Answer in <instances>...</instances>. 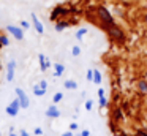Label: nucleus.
Returning a JSON list of instances; mask_svg holds the SVG:
<instances>
[{
  "mask_svg": "<svg viewBox=\"0 0 147 136\" xmlns=\"http://www.w3.org/2000/svg\"><path fill=\"white\" fill-rule=\"evenodd\" d=\"M101 81H103V79H101V73L95 68V70H93V82H95V84H101Z\"/></svg>",
  "mask_w": 147,
  "mask_h": 136,
  "instance_id": "obj_18",
  "label": "nucleus"
},
{
  "mask_svg": "<svg viewBox=\"0 0 147 136\" xmlns=\"http://www.w3.org/2000/svg\"><path fill=\"white\" fill-rule=\"evenodd\" d=\"M138 89H139L142 93H147V81L146 79H142V81L138 82Z\"/></svg>",
  "mask_w": 147,
  "mask_h": 136,
  "instance_id": "obj_19",
  "label": "nucleus"
},
{
  "mask_svg": "<svg viewBox=\"0 0 147 136\" xmlns=\"http://www.w3.org/2000/svg\"><path fill=\"white\" fill-rule=\"evenodd\" d=\"M62 98H63V93H62V92H57V93H55L54 97H52V101H54V104H55V103H59V101H60Z\"/></svg>",
  "mask_w": 147,
  "mask_h": 136,
  "instance_id": "obj_21",
  "label": "nucleus"
},
{
  "mask_svg": "<svg viewBox=\"0 0 147 136\" xmlns=\"http://www.w3.org/2000/svg\"><path fill=\"white\" fill-rule=\"evenodd\" d=\"M21 136H29V133H27L26 130H21Z\"/></svg>",
  "mask_w": 147,
  "mask_h": 136,
  "instance_id": "obj_34",
  "label": "nucleus"
},
{
  "mask_svg": "<svg viewBox=\"0 0 147 136\" xmlns=\"http://www.w3.org/2000/svg\"><path fill=\"white\" fill-rule=\"evenodd\" d=\"M10 46V38L7 33H0V47H7Z\"/></svg>",
  "mask_w": 147,
  "mask_h": 136,
  "instance_id": "obj_15",
  "label": "nucleus"
},
{
  "mask_svg": "<svg viewBox=\"0 0 147 136\" xmlns=\"http://www.w3.org/2000/svg\"><path fill=\"white\" fill-rule=\"evenodd\" d=\"M45 2H46V0H45Z\"/></svg>",
  "mask_w": 147,
  "mask_h": 136,
  "instance_id": "obj_39",
  "label": "nucleus"
},
{
  "mask_svg": "<svg viewBox=\"0 0 147 136\" xmlns=\"http://www.w3.org/2000/svg\"><path fill=\"white\" fill-rule=\"evenodd\" d=\"M65 89H68V90H76L78 89V82L73 81V79H67V81L63 82Z\"/></svg>",
  "mask_w": 147,
  "mask_h": 136,
  "instance_id": "obj_13",
  "label": "nucleus"
},
{
  "mask_svg": "<svg viewBox=\"0 0 147 136\" xmlns=\"http://www.w3.org/2000/svg\"><path fill=\"white\" fill-rule=\"evenodd\" d=\"M100 106H101V108L108 106V98H106L105 95H103V97H100Z\"/></svg>",
  "mask_w": 147,
  "mask_h": 136,
  "instance_id": "obj_22",
  "label": "nucleus"
},
{
  "mask_svg": "<svg viewBox=\"0 0 147 136\" xmlns=\"http://www.w3.org/2000/svg\"><path fill=\"white\" fill-rule=\"evenodd\" d=\"M35 135H43V130L41 128H35Z\"/></svg>",
  "mask_w": 147,
  "mask_h": 136,
  "instance_id": "obj_31",
  "label": "nucleus"
},
{
  "mask_svg": "<svg viewBox=\"0 0 147 136\" xmlns=\"http://www.w3.org/2000/svg\"><path fill=\"white\" fill-rule=\"evenodd\" d=\"M87 27H81V28H78V32H76V40L78 41H82L84 40V37L87 35Z\"/></svg>",
  "mask_w": 147,
  "mask_h": 136,
  "instance_id": "obj_14",
  "label": "nucleus"
},
{
  "mask_svg": "<svg viewBox=\"0 0 147 136\" xmlns=\"http://www.w3.org/2000/svg\"><path fill=\"white\" fill-rule=\"evenodd\" d=\"M76 22H78L76 19H59V21H55L54 28H55V32H63L65 28H68V27H71V25H74Z\"/></svg>",
  "mask_w": 147,
  "mask_h": 136,
  "instance_id": "obj_5",
  "label": "nucleus"
},
{
  "mask_svg": "<svg viewBox=\"0 0 147 136\" xmlns=\"http://www.w3.org/2000/svg\"><path fill=\"white\" fill-rule=\"evenodd\" d=\"M14 92H16V97L19 98V101H21V108H22V109H27L29 104H30V101H29V97L26 95V92H24L21 87H16Z\"/></svg>",
  "mask_w": 147,
  "mask_h": 136,
  "instance_id": "obj_7",
  "label": "nucleus"
},
{
  "mask_svg": "<svg viewBox=\"0 0 147 136\" xmlns=\"http://www.w3.org/2000/svg\"><path fill=\"white\" fill-rule=\"evenodd\" d=\"M103 95H105V90H103V89H100V90H98V97H103Z\"/></svg>",
  "mask_w": 147,
  "mask_h": 136,
  "instance_id": "obj_35",
  "label": "nucleus"
},
{
  "mask_svg": "<svg viewBox=\"0 0 147 136\" xmlns=\"http://www.w3.org/2000/svg\"><path fill=\"white\" fill-rule=\"evenodd\" d=\"M112 117H114L117 122H120V120H123V114H122V109L120 108H115L114 112H112Z\"/></svg>",
  "mask_w": 147,
  "mask_h": 136,
  "instance_id": "obj_16",
  "label": "nucleus"
},
{
  "mask_svg": "<svg viewBox=\"0 0 147 136\" xmlns=\"http://www.w3.org/2000/svg\"><path fill=\"white\" fill-rule=\"evenodd\" d=\"M79 54H81V46H78V44H76V46L71 47V55H73V57H78Z\"/></svg>",
  "mask_w": 147,
  "mask_h": 136,
  "instance_id": "obj_20",
  "label": "nucleus"
},
{
  "mask_svg": "<svg viewBox=\"0 0 147 136\" xmlns=\"http://www.w3.org/2000/svg\"><path fill=\"white\" fill-rule=\"evenodd\" d=\"M46 117H51V119H55V117H60V111L55 104H51V106L46 109Z\"/></svg>",
  "mask_w": 147,
  "mask_h": 136,
  "instance_id": "obj_10",
  "label": "nucleus"
},
{
  "mask_svg": "<svg viewBox=\"0 0 147 136\" xmlns=\"http://www.w3.org/2000/svg\"><path fill=\"white\" fill-rule=\"evenodd\" d=\"M106 33H108V37L111 38L114 43H117L119 46H122V44H125V41H127V33H125V30L120 27L119 24L112 25V27L106 28Z\"/></svg>",
  "mask_w": 147,
  "mask_h": 136,
  "instance_id": "obj_2",
  "label": "nucleus"
},
{
  "mask_svg": "<svg viewBox=\"0 0 147 136\" xmlns=\"http://www.w3.org/2000/svg\"><path fill=\"white\" fill-rule=\"evenodd\" d=\"M21 27H22L24 30H29V28L32 27V24H30L29 21H21Z\"/></svg>",
  "mask_w": 147,
  "mask_h": 136,
  "instance_id": "obj_23",
  "label": "nucleus"
},
{
  "mask_svg": "<svg viewBox=\"0 0 147 136\" xmlns=\"http://www.w3.org/2000/svg\"><path fill=\"white\" fill-rule=\"evenodd\" d=\"M76 128H78V123H71V125H70V130H71V131H74Z\"/></svg>",
  "mask_w": 147,
  "mask_h": 136,
  "instance_id": "obj_30",
  "label": "nucleus"
},
{
  "mask_svg": "<svg viewBox=\"0 0 147 136\" xmlns=\"http://www.w3.org/2000/svg\"><path fill=\"white\" fill-rule=\"evenodd\" d=\"M78 13V8L76 6H65V5H57L52 8L51 11V21H59V19H63L65 16H70V14H74Z\"/></svg>",
  "mask_w": 147,
  "mask_h": 136,
  "instance_id": "obj_3",
  "label": "nucleus"
},
{
  "mask_svg": "<svg viewBox=\"0 0 147 136\" xmlns=\"http://www.w3.org/2000/svg\"><path fill=\"white\" fill-rule=\"evenodd\" d=\"M40 87H43L46 90V89H48V82H46L45 79H43V81H40Z\"/></svg>",
  "mask_w": 147,
  "mask_h": 136,
  "instance_id": "obj_27",
  "label": "nucleus"
},
{
  "mask_svg": "<svg viewBox=\"0 0 147 136\" xmlns=\"http://www.w3.org/2000/svg\"><path fill=\"white\" fill-rule=\"evenodd\" d=\"M7 32L14 38V40H24V28L21 25H7Z\"/></svg>",
  "mask_w": 147,
  "mask_h": 136,
  "instance_id": "obj_4",
  "label": "nucleus"
},
{
  "mask_svg": "<svg viewBox=\"0 0 147 136\" xmlns=\"http://www.w3.org/2000/svg\"><path fill=\"white\" fill-rule=\"evenodd\" d=\"M92 108H93V101L92 100H87L86 101V109L87 111H92Z\"/></svg>",
  "mask_w": 147,
  "mask_h": 136,
  "instance_id": "obj_24",
  "label": "nucleus"
},
{
  "mask_svg": "<svg viewBox=\"0 0 147 136\" xmlns=\"http://www.w3.org/2000/svg\"><path fill=\"white\" fill-rule=\"evenodd\" d=\"M14 71H16V60H10L7 65V81L11 82L14 79Z\"/></svg>",
  "mask_w": 147,
  "mask_h": 136,
  "instance_id": "obj_9",
  "label": "nucleus"
},
{
  "mask_svg": "<svg viewBox=\"0 0 147 136\" xmlns=\"http://www.w3.org/2000/svg\"><path fill=\"white\" fill-rule=\"evenodd\" d=\"M144 79H146V81H147V71L144 73Z\"/></svg>",
  "mask_w": 147,
  "mask_h": 136,
  "instance_id": "obj_38",
  "label": "nucleus"
},
{
  "mask_svg": "<svg viewBox=\"0 0 147 136\" xmlns=\"http://www.w3.org/2000/svg\"><path fill=\"white\" fill-rule=\"evenodd\" d=\"M19 109H21V101H19V98L16 97V100H13L7 106V114H8V116H11V117H14V116H18Z\"/></svg>",
  "mask_w": 147,
  "mask_h": 136,
  "instance_id": "obj_6",
  "label": "nucleus"
},
{
  "mask_svg": "<svg viewBox=\"0 0 147 136\" xmlns=\"http://www.w3.org/2000/svg\"><path fill=\"white\" fill-rule=\"evenodd\" d=\"M86 78H87V81H93V70H89V71H87Z\"/></svg>",
  "mask_w": 147,
  "mask_h": 136,
  "instance_id": "obj_25",
  "label": "nucleus"
},
{
  "mask_svg": "<svg viewBox=\"0 0 147 136\" xmlns=\"http://www.w3.org/2000/svg\"><path fill=\"white\" fill-rule=\"evenodd\" d=\"M95 14H96V19H98L100 27H101L103 30H106V28H109V27H112V25L117 24V21H115L112 11L108 8V6H105V5H98V6H96V8H95Z\"/></svg>",
  "mask_w": 147,
  "mask_h": 136,
  "instance_id": "obj_1",
  "label": "nucleus"
},
{
  "mask_svg": "<svg viewBox=\"0 0 147 136\" xmlns=\"http://www.w3.org/2000/svg\"><path fill=\"white\" fill-rule=\"evenodd\" d=\"M38 60H40V68H41V71H46V70L51 66V62H49L48 57H45V54H40Z\"/></svg>",
  "mask_w": 147,
  "mask_h": 136,
  "instance_id": "obj_11",
  "label": "nucleus"
},
{
  "mask_svg": "<svg viewBox=\"0 0 147 136\" xmlns=\"http://www.w3.org/2000/svg\"><path fill=\"white\" fill-rule=\"evenodd\" d=\"M65 71V65L63 63H54V76H62Z\"/></svg>",
  "mask_w": 147,
  "mask_h": 136,
  "instance_id": "obj_12",
  "label": "nucleus"
},
{
  "mask_svg": "<svg viewBox=\"0 0 147 136\" xmlns=\"http://www.w3.org/2000/svg\"><path fill=\"white\" fill-rule=\"evenodd\" d=\"M32 24H33V28H35L36 33H40V35L45 33V25H43V22L38 19V16L35 13H32Z\"/></svg>",
  "mask_w": 147,
  "mask_h": 136,
  "instance_id": "obj_8",
  "label": "nucleus"
},
{
  "mask_svg": "<svg viewBox=\"0 0 147 136\" xmlns=\"http://www.w3.org/2000/svg\"><path fill=\"white\" fill-rule=\"evenodd\" d=\"M62 136H74V135H73V131H71V130H70V131L63 133V135H62Z\"/></svg>",
  "mask_w": 147,
  "mask_h": 136,
  "instance_id": "obj_33",
  "label": "nucleus"
},
{
  "mask_svg": "<svg viewBox=\"0 0 147 136\" xmlns=\"http://www.w3.org/2000/svg\"><path fill=\"white\" fill-rule=\"evenodd\" d=\"M117 136H127V135H125V133H119Z\"/></svg>",
  "mask_w": 147,
  "mask_h": 136,
  "instance_id": "obj_37",
  "label": "nucleus"
},
{
  "mask_svg": "<svg viewBox=\"0 0 147 136\" xmlns=\"http://www.w3.org/2000/svg\"><path fill=\"white\" fill-rule=\"evenodd\" d=\"M81 136H92V135H90V131H89V130H84V131L81 133Z\"/></svg>",
  "mask_w": 147,
  "mask_h": 136,
  "instance_id": "obj_29",
  "label": "nucleus"
},
{
  "mask_svg": "<svg viewBox=\"0 0 147 136\" xmlns=\"http://www.w3.org/2000/svg\"><path fill=\"white\" fill-rule=\"evenodd\" d=\"M136 136H147V130H138Z\"/></svg>",
  "mask_w": 147,
  "mask_h": 136,
  "instance_id": "obj_26",
  "label": "nucleus"
},
{
  "mask_svg": "<svg viewBox=\"0 0 147 136\" xmlns=\"http://www.w3.org/2000/svg\"><path fill=\"white\" fill-rule=\"evenodd\" d=\"M117 16H122V18H125V11L123 9H117V13H115Z\"/></svg>",
  "mask_w": 147,
  "mask_h": 136,
  "instance_id": "obj_28",
  "label": "nucleus"
},
{
  "mask_svg": "<svg viewBox=\"0 0 147 136\" xmlns=\"http://www.w3.org/2000/svg\"><path fill=\"white\" fill-rule=\"evenodd\" d=\"M10 136H18V135H16V133H14V131H13V128H11V131H10Z\"/></svg>",
  "mask_w": 147,
  "mask_h": 136,
  "instance_id": "obj_36",
  "label": "nucleus"
},
{
  "mask_svg": "<svg viewBox=\"0 0 147 136\" xmlns=\"http://www.w3.org/2000/svg\"><path fill=\"white\" fill-rule=\"evenodd\" d=\"M142 21H144V24H146V25H147V11H146V13H144V16H142Z\"/></svg>",
  "mask_w": 147,
  "mask_h": 136,
  "instance_id": "obj_32",
  "label": "nucleus"
},
{
  "mask_svg": "<svg viewBox=\"0 0 147 136\" xmlns=\"http://www.w3.org/2000/svg\"><path fill=\"white\" fill-rule=\"evenodd\" d=\"M33 93H35L36 97H43V95L46 93V90L43 87H40V84H38V85H33Z\"/></svg>",
  "mask_w": 147,
  "mask_h": 136,
  "instance_id": "obj_17",
  "label": "nucleus"
}]
</instances>
